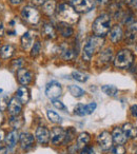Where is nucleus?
I'll return each instance as SVG.
<instances>
[{"mask_svg":"<svg viewBox=\"0 0 137 154\" xmlns=\"http://www.w3.org/2000/svg\"><path fill=\"white\" fill-rule=\"evenodd\" d=\"M57 13L58 19L61 22L64 23H76L79 19V15L77 12L74 10V8L72 5H68V3H62L58 7V9L56 10Z\"/></svg>","mask_w":137,"mask_h":154,"instance_id":"obj_1","label":"nucleus"},{"mask_svg":"<svg viewBox=\"0 0 137 154\" xmlns=\"http://www.w3.org/2000/svg\"><path fill=\"white\" fill-rule=\"evenodd\" d=\"M103 42H105V40H103V38L101 36H96V35L95 36H91L84 47V52H82L84 59L87 60V61L91 60L93 55L100 50Z\"/></svg>","mask_w":137,"mask_h":154,"instance_id":"obj_2","label":"nucleus"},{"mask_svg":"<svg viewBox=\"0 0 137 154\" xmlns=\"http://www.w3.org/2000/svg\"><path fill=\"white\" fill-rule=\"evenodd\" d=\"M110 28H111L110 16L107 14H102L96 18V20L93 23L92 30L96 36H103L110 32Z\"/></svg>","mask_w":137,"mask_h":154,"instance_id":"obj_3","label":"nucleus"},{"mask_svg":"<svg viewBox=\"0 0 137 154\" xmlns=\"http://www.w3.org/2000/svg\"><path fill=\"white\" fill-rule=\"evenodd\" d=\"M134 61V54L130 50H121L114 59V66L118 69H126Z\"/></svg>","mask_w":137,"mask_h":154,"instance_id":"obj_4","label":"nucleus"},{"mask_svg":"<svg viewBox=\"0 0 137 154\" xmlns=\"http://www.w3.org/2000/svg\"><path fill=\"white\" fill-rule=\"evenodd\" d=\"M21 16L24 21L30 24H37L40 20V14L33 7H24L21 11Z\"/></svg>","mask_w":137,"mask_h":154,"instance_id":"obj_5","label":"nucleus"},{"mask_svg":"<svg viewBox=\"0 0 137 154\" xmlns=\"http://www.w3.org/2000/svg\"><path fill=\"white\" fill-rule=\"evenodd\" d=\"M71 2L77 13H88L94 8L93 0H71Z\"/></svg>","mask_w":137,"mask_h":154,"instance_id":"obj_6","label":"nucleus"},{"mask_svg":"<svg viewBox=\"0 0 137 154\" xmlns=\"http://www.w3.org/2000/svg\"><path fill=\"white\" fill-rule=\"evenodd\" d=\"M61 93H62V88L59 82H51L50 84H47V89H45V94H47V96L49 98L57 99L61 95Z\"/></svg>","mask_w":137,"mask_h":154,"instance_id":"obj_7","label":"nucleus"},{"mask_svg":"<svg viewBox=\"0 0 137 154\" xmlns=\"http://www.w3.org/2000/svg\"><path fill=\"white\" fill-rule=\"evenodd\" d=\"M97 143H98L99 147L102 150H109L112 148L113 145V138H112V134H110L108 131H103L97 136Z\"/></svg>","mask_w":137,"mask_h":154,"instance_id":"obj_8","label":"nucleus"},{"mask_svg":"<svg viewBox=\"0 0 137 154\" xmlns=\"http://www.w3.org/2000/svg\"><path fill=\"white\" fill-rule=\"evenodd\" d=\"M64 137H65V131L59 127H55L50 132V140L55 146L61 143L64 140Z\"/></svg>","mask_w":137,"mask_h":154,"instance_id":"obj_9","label":"nucleus"},{"mask_svg":"<svg viewBox=\"0 0 137 154\" xmlns=\"http://www.w3.org/2000/svg\"><path fill=\"white\" fill-rule=\"evenodd\" d=\"M95 109H96V103H91L86 106L81 105V103H78L75 107V109H74V112L78 116H84V115H88V114L93 113L95 111Z\"/></svg>","mask_w":137,"mask_h":154,"instance_id":"obj_10","label":"nucleus"},{"mask_svg":"<svg viewBox=\"0 0 137 154\" xmlns=\"http://www.w3.org/2000/svg\"><path fill=\"white\" fill-rule=\"evenodd\" d=\"M137 41V23L130 24L124 35V42L126 45H133Z\"/></svg>","mask_w":137,"mask_h":154,"instance_id":"obj_11","label":"nucleus"},{"mask_svg":"<svg viewBox=\"0 0 137 154\" xmlns=\"http://www.w3.org/2000/svg\"><path fill=\"white\" fill-rule=\"evenodd\" d=\"M17 78H18V82H19L22 86H28V85L32 82L33 75L28 69L21 68L17 71Z\"/></svg>","mask_w":137,"mask_h":154,"instance_id":"obj_12","label":"nucleus"},{"mask_svg":"<svg viewBox=\"0 0 137 154\" xmlns=\"http://www.w3.org/2000/svg\"><path fill=\"white\" fill-rule=\"evenodd\" d=\"M35 137L39 143L45 145L50 141V131L45 127H38L35 132Z\"/></svg>","mask_w":137,"mask_h":154,"instance_id":"obj_13","label":"nucleus"},{"mask_svg":"<svg viewBox=\"0 0 137 154\" xmlns=\"http://www.w3.org/2000/svg\"><path fill=\"white\" fill-rule=\"evenodd\" d=\"M19 139H20V145H21V148L23 150H30L34 146L35 137L31 133L28 132L22 133L19 136Z\"/></svg>","mask_w":137,"mask_h":154,"instance_id":"obj_14","label":"nucleus"},{"mask_svg":"<svg viewBox=\"0 0 137 154\" xmlns=\"http://www.w3.org/2000/svg\"><path fill=\"white\" fill-rule=\"evenodd\" d=\"M8 108H9V112L12 116H17V115H19L20 112H21L22 105L17 97H13V98H11V100H10Z\"/></svg>","mask_w":137,"mask_h":154,"instance_id":"obj_15","label":"nucleus"},{"mask_svg":"<svg viewBox=\"0 0 137 154\" xmlns=\"http://www.w3.org/2000/svg\"><path fill=\"white\" fill-rule=\"evenodd\" d=\"M18 140H19V133L17 132V130H13L5 137V146L9 149H13L17 145Z\"/></svg>","mask_w":137,"mask_h":154,"instance_id":"obj_16","label":"nucleus"},{"mask_svg":"<svg viewBox=\"0 0 137 154\" xmlns=\"http://www.w3.org/2000/svg\"><path fill=\"white\" fill-rule=\"evenodd\" d=\"M112 138H113V141H115L117 145H123L128 139L121 128L114 129L113 133H112Z\"/></svg>","mask_w":137,"mask_h":154,"instance_id":"obj_17","label":"nucleus"},{"mask_svg":"<svg viewBox=\"0 0 137 154\" xmlns=\"http://www.w3.org/2000/svg\"><path fill=\"white\" fill-rule=\"evenodd\" d=\"M34 42V35L31 31L26 32L21 37V47L23 50H29Z\"/></svg>","mask_w":137,"mask_h":154,"instance_id":"obj_18","label":"nucleus"},{"mask_svg":"<svg viewBox=\"0 0 137 154\" xmlns=\"http://www.w3.org/2000/svg\"><path fill=\"white\" fill-rule=\"evenodd\" d=\"M123 36V32L120 26H115L110 31V39L113 43H117Z\"/></svg>","mask_w":137,"mask_h":154,"instance_id":"obj_19","label":"nucleus"},{"mask_svg":"<svg viewBox=\"0 0 137 154\" xmlns=\"http://www.w3.org/2000/svg\"><path fill=\"white\" fill-rule=\"evenodd\" d=\"M112 49H107L105 51L101 52L98 57V64L99 66H108L112 60Z\"/></svg>","mask_w":137,"mask_h":154,"instance_id":"obj_20","label":"nucleus"},{"mask_svg":"<svg viewBox=\"0 0 137 154\" xmlns=\"http://www.w3.org/2000/svg\"><path fill=\"white\" fill-rule=\"evenodd\" d=\"M76 56H77V50L75 48L63 45V49L61 51V57L64 60H73Z\"/></svg>","mask_w":137,"mask_h":154,"instance_id":"obj_21","label":"nucleus"},{"mask_svg":"<svg viewBox=\"0 0 137 154\" xmlns=\"http://www.w3.org/2000/svg\"><path fill=\"white\" fill-rule=\"evenodd\" d=\"M122 131H123V133L126 134V138H136L137 137V128L135 126H133L132 124H124L123 126H122Z\"/></svg>","mask_w":137,"mask_h":154,"instance_id":"obj_22","label":"nucleus"},{"mask_svg":"<svg viewBox=\"0 0 137 154\" xmlns=\"http://www.w3.org/2000/svg\"><path fill=\"white\" fill-rule=\"evenodd\" d=\"M16 97L19 99L21 103H26L30 100V91L26 87H20L16 92Z\"/></svg>","mask_w":137,"mask_h":154,"instance_id":"obj_23","label":"nucleus"},{"mask_svg":"<svg viewBox=\"0 0 137 154\" xmlns=\"http://www.w3.org/2000/svg\"><path fill=\"white\" fill-rule=\"evenodd\" d=\"M42 11L45 15L52 16L54 12L56 11V1L55 0H47L43 2L42 5Z\"/></svg>","mask_w":137,"mask_h":154,"instance_id":"obj_24","label":"nucleus"},{"mask_svg":"<svg viewBox=\"0 0 137 154\" xmlns=\"http://www.w3.org/2000/svg\"><path fill=\"white\" fill-rule=\"evenodd\" d=\"M57 30L60 34L63 37L68 38V37H71L73 35V29L70 26H68V23H64V22H61L57 26Z\"/></svg>","mask_w":137,"mask_h":154,"instance_id":"obj_25","label":"nucleus"},{"mask_svg":"<svg viewBox=\"0 0 137 154\" xmlns=\"http://www.w3.org/2000/svg\"><path fill=\"white\" fill-rule=\"evenodd\" d=\"M90 139H91V136L89 133L82 132L81 134H79V136L77 137V146H76V148H77V149H82V148H84L90 143Z\"/></svg>","mask_w":137,"mask_h":154,"instance_id":"obj_26","label":"nucleus"},{"mask_svg":"<svg viewBox=\"0 0 137 154\" xmlns=\"http://www.w3.org/2000/svg\"><path fill=\"white\" fill-rule=\"evenodd\" d=\"M42 34L44 35L47 38H55L56 37V30L53 26L52 23H44L42 26V30H41Z\"/></svg>","mask_w":137,"mask_h":154,"instance_id":"obj_27","label":"nucleus"},{"mask_svg":"<svg viewBox=\"0 0 137 154\" xmlns=\"http://www.w3.org/2000/svg\"><path fill=\"white\" fill-rule=\"evenodd\" d=\"M14 52H15V49H14L13 45H5L0 49V56H1V58H3V59H8V58H10L13 55Z\"/></svg>","mask_w":137,"mask_h":154,"instance_id":"obj_28","label":"nucleus"},{"mask_svg":"<svg viewBox=\"0 0 137 154\" xmlns=\"http://www.w3.org/2000/svg\"><path fill=\"white\" fill-rule=\"evenodd\" d=\"M47 118H49L52 122H54V124H59V122H61V120H62L61 116H60L59 114L56 113L55 111L47 110Z\"/></svg>","mask_w":137,"mask_h":154,"instance_id":"obj_29","label":"nucleus"},{"mask_svg":"<svg viewBox=\"0 0 137 154\" xmlns=\"http://www.w3.org/2000/svg\"><path fill=\"white\" fill-rule=\"evenodd\" d=\"M75 135H76V131L74 128H68V130L65 131V137H64V140L63 143H71L74 138H75Z\"/></svg>","mask_w":137,"mask_h":154,"instance_id":"obj_30","label":"nucleus"},{"mask_svg":"<svg viewBox=\"0 0 137 154\" xmlns=\"http://www.w3.org/2000/svg\"><path fill=\"white\" fill-rule=\"evenodd\" d=\"M68 91H70V93L75 97H80L84 94V91L77 86H70L68 87Z\"/></svg>","mask_w":137,"mask_h":154,"instance_id":"obj_31","label":"nucleus"},{"mask_svg":"<svg viewBox=\"0 0 137 154\" xmlns=\"http://www.w3.org/2000/svg\"><path fill=\"white\" fill-rule=\"evenodd\" d=\"M101 90H102L107 95H109V96H115L118 92V90H117L116 87L109 86V85H108V86H103L102 88H101Z\"/></svg>","mask_w":137,"mask_h":154,"instance_id":"obj_32","label":"nucleus"},{"mask_svg":"<svg viewBox=\"0 0 137 154\" xmlns=\"http://www.w3.org/2000/svg\"><path fill=\"white\" fill-rule=\"evenodd\" d=\"M122 18H123L122 22H123L124 24H128V26H130V24H132L133 22H134V15H133V13L131 11L124 12Z\"/></svg>","mask_w":137,"mask_h":154,"instance_id":"obj_33","label":"nucleus"},{"mask_svg":"<svg viewBox=\"0 0 137 154\" xmlns=\"http://www.w3.org/2000/svg\"><path fill=\"white\" fill-rule=\"evenodd\" d=\"M72 76H73L74 79L79 82H86L88 80V76L86 74H84V73L78 72V71H75V72L72 73Z\"/></svg>","mask_w":137,"mask_h":154,"instance_id":"obj_34","label":"nucleus"},{"mask_svg":"<svg viewBox=\"0 0 137 154\" xmlns=\"http://www.w3.org/2000/svg\"><path fill=\"white\" fill-rule=\"evenodd\" d=\"M40 51H41V43L39 42V41H37V42H35L34 45H32V52H31V56H32V57H36V56L39 55Z\"/></svg>","mask_w":137,"mask_h":154,"instance_id":"obj_35","label":"nucleus"},{"mask_svg":"<svg viewBox=\"0 0 137 154\" xmlns=\"http://www.w3.org/2000/svg\"><path fill=\"white\" fill-rule=\"evenodd\" d=\"M9 97L5 94L0 95V110H5L9 106Z\"/></svg>","mask_w":137,"mask_h":154,"instance_id":"obj_36","label":"nucleus"},{"mask_svg":"<svg viewBox=\"0 0 137 154\" xmlns=\"http://www.w3.org/2000/svg\"><path fill=\"white\" fill-rule=\"evenodd\" d=\"M24 64V61L22 58H19V59H16L13 61V63H12V68L14 69V70H19V69H21L22 66H23Z\"/></svg>","mask_w":137,"mask_h":154,"instance_id":"obj_37","label":"nucleus"},{"mask_svg":"<svg viewBox=\"0 0 137 154\" xmlns=\"http://www.w3.org/2000/svg\"><path fill=\"white\" fill-rule=\"evenodd\" d=\"M113 154H126V148L122 145H117L113 148Z\"/></svg>","mask_w":137,"mask_h":154,"instance_id":"obj_38","label":"nucleus"},{"mask_svg":"<svg viewBox=\"0 0 137 154\" xmlns=\"http://www.w3.org/2000/svg\"><path fill=\"white\" fill-rule=\"evenodd\" d=\"M52 103H53L54 107L57 108V109H59V110H65V106H64L63 103H62L60 100H58V99H52Z\"/></svg>","mask_w":137,"mask_h":154,"instance_id":"obj_39","label":"nucleus"},{"mask_svg":"<svg viewBox=\"0 0 137 154\" xmlns=\"http://www.w3.org/2000/svg\"><path fill=\"white\" fill-rule=\"evenodd\" d=\"M131 113L134 117H137V105H134L131 107Z\"/></svg>","mask_w":137,"mask_h":154,"instance_id":"obj_40","label":"nucleus"},{"mask_svg":"<svg viewBox=\"0 0 137 154\" xmlns=\"http://www.w3.org/2000/svg\"><path fill=\"white\" fill-rule=\"evenodd\" d=\"M89 154H101L100 151L96 148H90V153Z\"/></svg>","mask_w":137,"mask_h":154,"instance_id":"obj_41","label":"nucleus"},{"mask_svg":"<svg viewBox=\"0 0 137 154\" xmlns=\"http://www.w3.org/2000/svg\"><path fill=\"white\" fill-rule=\"evenodd\" d=\"M3 34H5V26H3L2 21H0V37L3 36Z\"/></svg>","mask_w":137,"mask_h":154,"instance_id":"obj_42","label":"nucleus"},{"mask_svg":"<svg viewBox=\"0 0 137 154\" xmlns=\"http://www.w3.org/2000/svg\"><path fill=\"white\" fill-rule=\"evenodd\" d=\"M89 153H90V148H88L87 146L81 149V154H89Z\"/></svg>","mask_w":137,"mask_h":154,"instance_id":"obj_43","label":"nucleus"},{"mask_svg":"<svg viewBox=\"0 0 137 154\" xmlns=\"http://www.w3.org/2000/svg\"><path fill=\"white\" fill-rule=\"evenodd\" d=\"M32 2L34 3V5H42V3L44 2V0H32Z\"/></svg>","mask_w":137,"mask_h":154,"instance_id":"obj_44","label":"nucleus"},{"mask_svg":"<svg viewBox=\"0 0 137 154\" xmlns=\"http://www.w3.org/2000/svg\"><path fill=\"white\" fill-rule=\"evenodd\" d=\"M10 2L14 5H19V3L22 2V0H10Z\"/></svg>","mask_w":137,"mask_h":154,"instance_id":"obj_45","label":"nucleus"},{"mask_svg":"<svg viewBox=\"0 0 137 154\" xmlns=\"http://www.w3.org/2000/svg\"><path fill=\"white\" fill-rule=\"evenodd\" d=\"M5 139V131L2 129H0V143Z\"/></svg>","mask_w":137,"mask_h":154,"instance_id":"obj_46","label":"nucleus"},{"mask_svg":"<svg viewBox=\"0 0 137 154\" xmlns=\"http://www.w3.org/2000/svg\"><path fill=\"white\" fill-rule=\"evenodd\" d=\"M0 154H7V148L0 146Z\"/></svg>","mask_w":137,"mask_h":154,"instance_id":"obj_47","label":"nucleus"},{"mask_svg":"<svg viewBox=\"0 0 137 154\" xmlns=\"http://www.w3.org/2000/svg\"><path fill=\"white\" fill-rule=\"evenodd\" d=\"M3 122H5V116H3L2 112H1V110H0V125H2Z\"/></svg>","mask_w":137,"mask_h":154,"instance_id":"obj_48","label":"nucleus"},{"mask_svg":"<svg viewBox=\"0 0 137 154\" xmlns=\"http://www.w3.org/2000/svg\"><path fill=\"white\" fill-rule=\"evenodd\" d=\"M96 2L98 5H105V3L108 2V0H96Z\"/></svg>","mask_w":137,"mask_h":154,"instance_id":"obj_49","label":"nucleus"},{"mask_svg":"<svg viewBox=\"0 0 137 154\" xmlns=\"http://www.w3.org/2000/svg\"><path fill=\"white\" fill-rule=\"evenodd\" d=\"M123 1L126 3V5H132L133 3V0H123Z\"/></svg>","mask_w":137,"mask_h":154,"instance_id":"obj_50","label":"nucleus"},{"mask_svg":"<svg viewBox=\"0 0 137 154\" xmlns=\"http://www.w3.org/2000/svg\"><path fill=\"white\" fill-rule=\"evenodd\" d=\"M133 5H134L135 7L137 8V0H133Z\"/></svg>","mask_w":137,"mask_h":154,"instance_id":"obj_51","label":"nucleus"}]
</instances>
